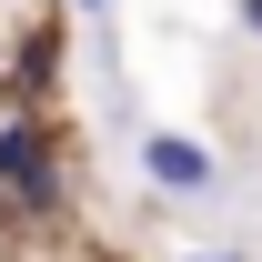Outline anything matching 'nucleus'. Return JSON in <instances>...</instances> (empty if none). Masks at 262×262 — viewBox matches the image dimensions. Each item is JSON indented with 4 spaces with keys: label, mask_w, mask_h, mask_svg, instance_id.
<instances>
[{
    "label": "nucleus",
    "mask_w": 262,
    "mask_h": 262,
    "mask_svg": "<svg viewBox=\"0 0 262 262\" xmlns=\"http://www.w3.org/2000/svg\"><path fill=\"white\" fill-rule=\"evenodd\" d=\"M0 192H10V212H20V222H51V212H61L51 131H40L31 111H10V121H0Z\"/></svg>",
    "instance_id": "f257e3e1"
},
{
    "label": "nucleus",
    "mask_w": 262,
    "mask_h": 262,
    "mask_svg": "<svg viewBox=\"0 0 262 262\" xmlns=\"http://www.w3.org/2000/svg\"><path fill=\"white\" fill-rule=\"evenodd\" d=\"M141 171L171 202H212L222 192V162H212V141H192V131H141Z\"/></svg>",
    "instance_id": "f03ea898"
},
{
    "label": "nucleus",
    "mask_w": 262,
    "mask_h": 262,
    "mask_svg": "<svg viewBox=\"0 0 262 262\" xmlns=\"http://www.w3.org/2000/svg\"><path fill=\"white\" fill-rule=\"evenodd\" d=\"M40 81H51V31L20 40V91H40Z\"/></svg>",
    "instance_id": "7ed1b4c3"
},
{
    "label": "nucleus",
    "mask_w": 262,
    "mask_h": 262,
    "mask_svg": "<svg viewBox=\"0 0 262 262\" xmlns=\"http://www.w3.org/2000/svg\"><path fill=\"white\" fill-rule=\"evenodd\" d=\"M111 10L121 0H71V20H91V31H111Z\"/></svg>",
    "instance_id": "20e7f679"
},
{
    "label": "nucleus",
    "mask_w": 262,
    "mask_h": 262,
    "mask_svg": "<svg viewBox=\"0 0 262 262\" xmlns=\"http://www.w3.org/2000/svg\"><path fill=\"white\" fill-rule=\"evenodd\" d=\"M242 20H252V40H262V0H242Z\"/></svg>",
    "instance_id": "39448f33"
},
{
    "label": "nucleus",
    "mask_w": 262,
    "mask_h": 262,
    "mask_svg": "<svg viewBox=\"0 0 262 262\" xmlns=\"http://www.w3.org/2000/svg\"><path fill=\"white\" fill-rule=\"evenodd\" d=\"M202 262H252V252H202Z\"/></svg>",
    "instance_id": "423d86ee"
}]
</instances>
